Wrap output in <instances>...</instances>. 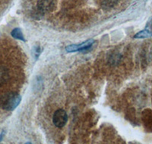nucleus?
I'll use <instances>...</instances> for the list:
<instances>
[{
    "mask_svg": "<svg viewBox=\"0 0 152 144\" xmlns=\"http://www.w3.org/2000/svg\"><path fill=\"white\" fill-rule=\"evenodd\" d=\"M21 100V96L18 93H5L0 96V108L6 111H13L18 106Z\"/></svg>",
    "mask_w": 152,
    "mask_h": 144,
    "instance_id": "f257e3e1",
    "label": "nucleus"
},
{
    "mask_svg": "<svg viewBox=\"0 0 152 144\" xmlns=\"http://www.w3.org/2000/svg\"><path fill=\"white\" fill-rule=\"evenodd\" d=\"M53 121L56 127H63L68 121V115L63 109L56 110L53 117Z\"/></svg>",
    "mask_w": 152,
    "mask_h": 144,
    "instance_id": "f03ea898",
    "label": "nucleus"
},
{
    "mask_svg": "<svg viewBox=\"0 0 152 144\" xmlns=\"http://www.w3.org/2000/svg\"><path fill=\"white\" fill-rule=\"evenodd\" d=\"M94 43V40L91 39V40H86L84 43H81L78 45H69V46L66 47V50L68 52H75L85 51V50L89 49L92 47V45Z\"/></svg>",
    "mask_w": 152,
    "mask_h": 144,
    "instance_id": "7ed1b4c3",
    "label": "nucleus"
},
{
    "mask_svg": "<svg viewBox=\"0 0 152 144\" xmlns=\"http://www.w3.org/2000/svg\"><path fill=\"white\" fill-rule=\"evenodd\" d=\"M143 121L146 129L152 131V111L147 109L143 112Z\"/></svg>",
    "mask_w": 152,
    "mask_h": 144,
    "instance_id": "20e7f679",
    "label": "nucleus"
},
{
    "mask_svg": "<svg viewBox=\"0 0 152 144\" xmlns=\"http://www.w3.org/2000/svg\"><path fill=\"white\" fill-rule=\"evenodd\" d=\"M152 36V25H148L146 28L140 32L137 33L134 36L135 39H143V38H148Z\"/></svg>",
    "mask_w": 152,
    "mask_h": 144,
    "instance_id": "39448f33",
    "label": "nucleus"
},
{
    "mask_svg": "<svg viewBox=\"0 0 152 144\" xmlns=\"http://www.w3.org/2000/svg\"><path fill=\"white\" fill-rule=\"evenodd\" d=\"M9 80V70L5 67L0 66V85L6 84Z\"/></svg>",
    "mask_w": 152,
    "mask_h": 144,
    "instance_id": "423d86ee",
    "label": "nucleus"
},
{
    "mask_svg": "<svg viewBox=\"0 0 152 144\" xmlns=\"http://www.w3.org/2000/svg\"><path fill=\"white\" fill-rule=\"evenodd\" d=\"M52 0H39L37 3L38 9L43 12H47L52 6Z\"/></svg>",
    "mask_w": 152,
    "mask_h": 144,
    "instance_id": "0eeeda50",
    "label": "nucleus"
},
{
    "mask_svg": "<svg viewBox=\"0 0 152 144\" xmlns=\"http://www.w3.org/2000/svg\"><path fill=\"white\" fill-rule=\"evenodd\" d=\"M11 34H12V36H13L15 39H17V40L25 42L24 34H23L22 31H21V30L20 29V28H15V29L12 31Z\"/></svg>",
    "mask_w": 152,
    "mask_h": 144,
    "instance_id": "6e6552de",
    "label": "nucleus"
},
{
    "mask_svg": "<svg viewBox=\"0 0 152 144\" xmlns=\"http://www.w3.org/2000/svg\"><path fill=\"white\" fill-rule=\"evenodd\" d=\"M117 2V0H104L103 1V5L104 7H112L113 5H114L115 2Z\"/></svg>",
    "mask_w": 152,
    "mask_h": 144,
    "instance_id": "1a4fd4ad",
    "label": "nucleus"
},
{
    "mask_svg": "<svg viewBox=\"0 0 152 144\" xmlns=\"http://www.w3.org/2000/svg\"><path fill=\"white\" fill-rule=\"evenodd\" d=\"M3 133H2V134H1V135H0V140H1L2 139V137H3Z\"/></svg>",
    "mask_w": 152,
    "mask_h": 144,
    "instance_id": "9d476101",
    "label": "nucleus"
}]
</instances>
